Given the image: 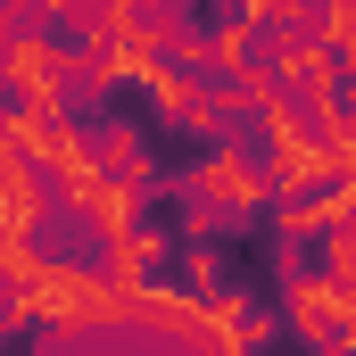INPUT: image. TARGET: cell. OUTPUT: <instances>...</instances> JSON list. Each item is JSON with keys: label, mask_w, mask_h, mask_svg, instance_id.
<instances>
[{"label": "cell", "mask_w": 356, "mask_h": 356, "mask_svg": "<svg viewBox=\"0 0 356 356\" xmlns=\"http://www.w3.org/2000/svg\"><path fill=\"white\" fill-rule=\"evenodd\" d=\"M91 175L141 199V191L158 182V166H149V141H141V133H133L124 116H108V124H91Z\"/></svg>", "instance_id": "obj_2"}, {"label": "cell", "mask_w": 356, "mask_h": 356, "mask_svg": "<svg viewBox=\"0 0 356 356\" xmlns=\"http://www.w3.org/2000/svg\"><path fill=\"white\" fill-rule=\"evenodd\" d=\"M191 207H199V224H257L273 207V182H266V166L241 149V141H216L199 166H191Z\"/></svg>", "instance_id": "obj_1"}]
</instances>
